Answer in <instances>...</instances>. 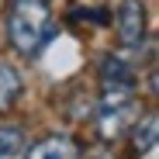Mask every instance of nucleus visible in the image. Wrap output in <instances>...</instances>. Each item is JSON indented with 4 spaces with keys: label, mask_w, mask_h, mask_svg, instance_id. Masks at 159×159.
Returning <instances> with one entry per match:
<instances>
[{
    "label": "nucleus",
    "mask_w": 159,
    "mask_h": 159,
    "mask_svg": "<svg viewBox=\"0 0 159 159\" xmlns=\"http://www.w3.org/2000/svg\"><path fill=\"white\" fill-rule=\"evenodd\" d=\"M76 156H80V149L69 135H48V139L35 142L28 152V159H76Z\"/></svg>",
    "instance_id": "5"
},
{
    "label": "nucleus",
    "mask_w": 159,
    "mask_h": 159,
    "mask_svg": "<svg viewBox=\"0 0 159 159\" xmlns=\"http://www.w3.org/2000/svg\"><path fill=\"white\" fill-rule=\"evenodd\" d=\"M114 28L121 45H142L145 38V4L142 0H121V7L114 14Z\"/></svg>",
    "instance_id": "3"
},
{
    "label": "nucleus",
    "mask_w": 159,
    "mask_h": 159,
    "mask_svg": "<svg viewBox=\"0 0 159 159\" xmlns=\"http://www.w3.org/2000/svg\"><path fill=\"white\" fill-rule=\"evenodd\" d=\"M131 93H135V73L125 59L107 56L100 62V97H104V107L107 104H128Z\"/></svg>",
    "instance_id": "2"
},
{
    "label": "nucleus",
    "mask_w": 159,
    "mask_h": 159,
    "mask_svg": "<svg viewBox=\"0 0 159 159\" xmlns=\"http://www.w3.org/2000/svg\"><path fill=\"white\" fill-rule=\"evenodd\" d=\"M52 35L48 0H11L7 7V38L21 56H35Z\"/></svg>",
    "instance_id": "1"
},
{
    "label": "nucleus",
    "mask_w": 159,
    "mask_h": 159,
    "mask_svg": "<svg viewBox=\"0 0 159 159\" xmlns=\"http://www.w3.org/2000/svg\"><path fill=\"white\" fill-rule=\"evenodd\" d=\"M128 125H131V107L128 104H107V107L100 111V118H97V135L104 142H111V139L125 135Z\"/></svg>",
    "instance_id": "4"
},
{
    "label": "nucleus",
    "mask_w": 159,
    "mask_h": 159,
    "mask_svg": "<svg viewBox=\"0 0 159 159\" xmlns=\"http://www.w3.org/2000/svg\"><path fill=\"white\" fill-rule=\"evenodd\" d=\"M21 97V76L11 66H0V111H11Z\"/></svg>",
    "instance_id": "6"
},
{
    "label": "nucleus",
    "mask_w": 159,
    "mask_h": 159,
    "mask_svg": "<svg viewBox=\"0 0 159 159\" xmlns=\"http://www.w3.org/2000/svg\"><path fill=\"white\" fill-rule=\"evenodd\" d=\"M156 145V114L145 118V125L135 128V139H131V152H149Z\"/></svg>",
    "instance_id": "8"
},
{
    "label": "nucleus",
    "mask_w": 159,
    "mask_h": 159,
    "mask_svg": "<svg viewBox=\"0 0 159 159\" xmlns=\"http://www.w3.org/2000/svg\"><path fill=\"white\" fill-rule=\"evenodd\" d=\"M24 149V131L14 125H0V159H14Z\"/></svg>",
    "instance_id": "7"
}]
</instances>
